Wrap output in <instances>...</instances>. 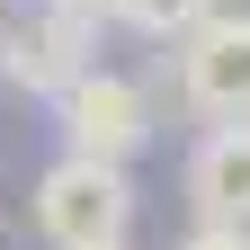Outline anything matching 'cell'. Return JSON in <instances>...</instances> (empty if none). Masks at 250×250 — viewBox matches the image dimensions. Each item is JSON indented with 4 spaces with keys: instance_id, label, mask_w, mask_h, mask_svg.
I'll list each match as a JSON object with an SVG mask.
<instances>
[{
    "instance_id": "cell-3",
    "label": "cell",
    "mask_w": 250,
    "mask_h": 250,
    "mask_svg": "<svg viewBox=\"0 0 250 250\" xmlns=\"http://www.w3.org/2000/svg\"><path fill=\"white\" fill-rule=\"evenodd\" d=\"M179 62V107L206 125H250V9H214L197 36L170 45Z\"/></svg>"
},
{
    "instance_id": "cell-4",
    "label": "cell",
    "mask_w": 250,
    "mask_h": 250,
    "mask_svg": "<svg viewBox=\"0 0 250 250\" xmlns=\"http://www.w3.org/2000/svg\"><path fill=\"white\" fill-rule=\"evenodd\" d=\"M99 27L107 18L72 9V0H36V9L9 27V81L27 99H62L81 72H99Z\"/></svg>"
},
{
    "instance_id": "cell-7",
    "label": "cell",
    "mask_w": 250,
    "mask_h": 250,
    "mask_svg": "<svg viewBox=\"0 0 250 250\" xmlns=\"http://www.w3.org/2000/svg\"><path fill=\"white\" fill-rule=\"evenodd\" d=\"M179 250H250V232H241V224H197Z\"/></svg>"
},
{
    "instance_id": "cell-5",
    "label": "cell",
    "mask_w": 250,
    "mask_h": 250,
    "mask_svg": "<svg viewBox=\"0 0 250 250\" xmlns=\"http://www.w3.org/2000/svg\"><path fill=\"white\" fill-rule=\"evenodd\" d=\"M188 206H197V224L250 232V125H206L188 143Z\"/></svg>"
},
{
    "instance_id": "cell-6",
    "label": "cell",
    "mask_w": 250,
    "mask_h": 250,
    "mask_svg": "<svg viewBox=\"0 0 250 250\" xmlns=\"http://www.w3.org/2000/svg\"><path fill=\"white\" fill-rule=\"evenodd\" d=\"M214 9H224V0H107V18H116V27H134V36H152V45L197 36Z\"/></svg>"
},
{
    "instance_id": "cell-8",
    "label": "cell",
    "mask_w": 250,
    "mask_h": 250,
    "mask_svg": "<svg viewBox=\"0 0 250 250\" xmlns=\"http://www.w3.org/2000/svg\"><path fill=\"white\" fill-rule=\"evenodd\" d=\"M0 81H9V18H0Z\"/></svg>"
},
{
    "instance_id": "cell-1",
    "label": "cell",
    "mask_w": 250,
    "mask_h": 250,
    "mask_svg": "<svg viewBox=\"0 0 250 250\" xmlns=\"http://www.w3.org/2000/svg\"><path fill=\"white\" fill-rule=\"evenodd\" d=\"M27 214H36V232L54 250H125V232H134V179L107 170V161L62 152V161L36 170Z\"/></svg>"
},
{
    "instance_id": "cell-2",
    "label": "cell",
    "mask_w": 250,
    "mask_h": 250,
    "mask_svg": "<svg viewBox=\"0 0 250 250\" xmlns=\"http://www.w3.org/2000/svg\"><path fill=\"white\" fill-rule=\"evenodd\" d=\"M54 125H62V152H81V161H107V170H125L134 152L152 143V89L134 81V72H81L72 89L54 99Z\"/></svg>"
}]
</instances>
